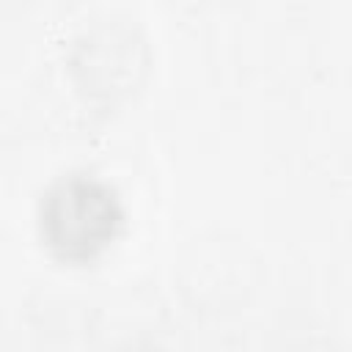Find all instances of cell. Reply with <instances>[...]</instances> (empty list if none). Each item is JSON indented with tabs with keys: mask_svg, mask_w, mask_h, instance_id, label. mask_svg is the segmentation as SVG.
I'll return each mask as SVG.
<instances>
[{
	"mask_svg": "<svg viewBox=\"0 0 352 352\" xmlns=\"http://www.w3.org/2000/svg\"><path fill=\"white\" fill-rule=\"evenodd\" d=\"M121 223L118 192L91 173L55 179L38 204L41 239L63 261L94 258L118 236Z\"/></svg>",
	"mask_w": 352,
	"mask_h": 352,
	"instance_id": "obj_1",
	"label": "cell"
}]
</instances>
